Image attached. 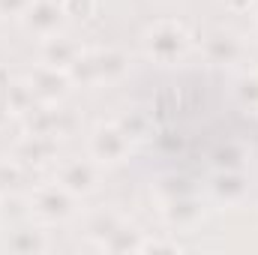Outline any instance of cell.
Returning <instances> with one entry per match:
<instances>
[{
  "label": "cell",
  "mask_w": 258,
  "mask_h": 255,
  "mask_svg": "<svg viewBox=\"0 0 258 255\" xmlns=\"http://www.w3.org/2000/svg\"><path fill=\"white\" fill-rule=\"evenodd\" d=\"M144 51L156 63H174L189 51V33L177 21H159L144 33Z\"/></svg>",
  "instance_id": "obj_1"
},
{
  "label": "cell",
  "mask_w": 258,
  "mask_h": 255,
  "mask_svg": "<svg viewBox=\"0 0 258 255\" xmlns=\"http://www.w3.org/2000/svg\"><path fill=\"white\" fill-rule=\"evenodd\" d=\"M30 213L39 219V222H63L75 213V195L69 189H63L57 180L54 183H45V186H36L30 195Z\"/></svg>",
  "instance_id": "obj_2"
},
{
  "label": "cell",
  "mask_w": 258,
  "mask_h": 255,
  "mask_svg": "<svg viewBox=\"0 0 258 255\" xmlns=\"http://www.w3.org/2000/svg\"><path fill=\"white\" fill-rule=\"evenodd\" d=\"M129 144H132V138L126 135L123 126L102 123L90 135V156L102 165H114V162H123V156L129 153Z\"/></svg>",
  "instance_id": "obj_3"
},
{
  "label": "cell",
  "mask_w": 258,
  "mask_h": 255,
  "mask_svg": "<svg viewBox=\"0 0 258 255\" xmlns=\"http://www.w3.org/2000/svg\"><path fill=\"white\" fill-rule=\"evenodd\" d=\"M54 180L69 189L75 198L78 195H87V192H93L99 186V168H96V159L90 162V159H63V162H57V168H54Z\"/></svg>",
  "instance_id": "obj_4"
},
{
  "label": "cell",
  "mask_w": 258,
  "mask_h": 255,
  "mask_svg": "<svg viewBox=\"0 0 258 255\" xmlns=\"http://www.w3.org/2000/svg\"><path fill=\"white\" fill-rule=\"evenodd\" d=\"M24 27L36 36H51L60 30V24L66 21V0H30L27 12L21 15Z\"/></svg>",
  "instance_id": "obj_5"
},
{
  "label": "cell",
  "mask_w": 258,
  "mask_h": 255,
  "mask_svg": "<svg viewBox=\"0 0 258 255\" xmlns=\"http://www.w3.org/2000/svg\"><path fill=\"white\" fill-rule=\"evenodd\" d=\"M30 87H33V93H36V99L42 102V105H51V102H60L66 93H69V75H66L63 69H54V66H39L30 78Z\"/></svg>",
  "instance_id": "obj_6"
},
{
  "label": "cell",
  "mask_w": 258,
  "mask_h": 255,
  "mask_svg": "<svg viewBox=\"0 0 258 255\" xmlns=\"http://www.w3.org/2000/svg\"><path fill=\"white\" fill-rule=\"evenodd\" d=\"M54 153H57V135H45V132H27L15 147V156L27 165H42L54 159Z\"/></svg>",
  "instance_id": "obj_7"
},
{
  "label": "cell",
  "mask_w": 258,
  "mask_h": 255,
  "mask_svg": "<svg viewBox=\"0 0 258 255\" xmlns=\"http://www.w3.org/2000/svg\"><path fill=\"white\" fill-rule=\"evenodd\" d=\"M204 54L210 63H234L243 54V45L231 30H213L204 39Z\"/></svg>",
  "instance_id": "obj_8"
},
{
  "label": "cell",
  "mask_w": 258,
  "mask_h": 255,
  "mask_svg": "<svg viewBox=\"0 0 258 255\" xmlns=\"http://www.w3.org/2000/svg\"><path fill=\"white\" fill-rule=\"evenodd\" d=\"M81 54V48L72 42V39H66L60 33H51V36H45V42H42V63L45 66H54V69H69V66L75 63V57Z\"/></svg>",
  "instance_id": "obj_9"
},
{
  "label": "cell",
  "mask_w": 258,
  "mask_h": 255,
  "mask_svg": "<svg viewBox=\"0 0 258 255\" xmlns=\"http://www.w3.org/2000/svg\"><path fill=\"white\" fill-rule=\"evenodd\" d=\"M3 99H6L9 111H12V114H21V117H27L36 105H42V102L36 99V93H33V87H30V81H12V84H6Z\"/></svg>",
  "instance_id": "obj_10"
},
{
  "label": "cell",
  "mask_w": 258,
  "mask_h": 255,
  "mask_svg": "<svg viewBox=\"0 0 258 255\" xmlns=\"http://www.w3.org/2000/svg\"><path fill=\"white\" fill-rule=\"evenodd\" d=\"M93 63H96V78H99V84L102 81H114V78H120L123 72H126V60H123V54L120 51H93Z\"/></svg>",
  "instance_id": "obj_11"
},
{
  "label": "cell",
  "mask_w": 258,
  "mask_h": 255,
  "mask_svg": "<svg viewBox=\"0 0 258 255\" xmlns=\"http://www.w3.org/2000/svg\"><path fill=\"white\" fill-rule=\"evenodd\" d=\"M198 204H195L192 198H171L168 201V207H165V219H168V225H177V228H186V225H192L195 219H198Z\"/></svg>",
  "instance_id": "obj_12"
},
{
  "label": "cell",
  "mask_w": 258,
  "mask_h": 255,
  "mask_svg": "<svg viewBox=\"0 0 258 255\" xmlns=\"http://www.w3.org/2000/svg\"><path fill=\"white\" fill-rule=\"evenodd\" d=\"M102 249H114V252H126V249H141V237H138V231L126 225V222H120L105 240H102Z\"/></svg>",
  "instance_id": "obj_13"
},
{
  "label": "cell",
  "mask_w": 258,
  "mask_h": 255,
  "mask_svg": "<svg viewBox=\"0 0 258 255\" xmlns=\"http://www.w3.org/2000/svg\"><path fill=\"white\" fill-rule=\"evenodd\" d=\"M213 189H216V195H219L222 201H237V198H243V192H246V180H243L240 174L225 171V174L216 177Z\"/></svg>",
  "instance_id": "obj_14"
},
{
  "label": "cell",
  "mask_w": 258,
  "mask_h": 255,
  "mask_svg": "<svg viewBox=\"0 0 258 255\" xmlns=\"http://www.w3.org/2000/svg\"><path fill=\"white\" fill-rule=\"evenodd\" d=\"M120 222H123V219H120L117 213H111V210H102V213H96V216L90 219L87 231H90V237H96V240L102 243V240H105V237H108V234H111V231L120 225Z\"/></svg>",
  "instance_id": "obj_15"
},
{
  "label": "cell",
  "mask_w": 258,
  "mask_h": 255,
  "mask_svg": "<svg viewBox=\"0 0 258 255\" xmlns=\"http://www.w3.org/2000/svg\"><path fill=\"white\" fill-rule=\"evenodd\" d=\"M6 246L15 249V252H39V249L45 246V240H42L39 231H27V234H12V237L6 240Z\"/></svg>",
  "instance_id": "obj_16"
},
{
  "label": "cell",
  "mask_w": 258,
  "mask_h": 255,
  "mask_svg": "<svg viewBox=\"0 0 258 255\" xmlns=\"http://www.w3.org/2000/svg\"><path fill=\"white\" fill-rule=\"evenodd\" d=\"M237 96H240L243 105H258V75H252V78H240Z\"/></svg>",
  "instance_id": "obj_17"
},
{
  "label": "cell",
  "mask_w": 258,
  "mask_h": 255,
  "mask_svg": "<svg viewBox=\"0 0 258 255\" xmlns=\"http://www.w3.org/2000/svg\"><path fill=\"white\" fill-rule=\"evenodd\" d=\"M27 6H30V0H0V18H21L24 12H27Z\"/></svg>",
  "instance_id": "obj_18"
},
{
  "label": "cell",
  "mask_w": 258,
  "mask_h": 255,
  "mask_svg": "<svg viewBox=\"0 0 258 255\" xmlns=\"http://www.w3.org/2000/svg\"><path fill=\"white\" fill-rule=\"evenodd\" d=\"M15 177H18V171H15L12 165H6V162H0V189H3L6 183H12Z\"/></svg>",
  "instance_id": "obj_19"
},
{
  "label": "cell",
  "mask_w": 258,
  "mask_h": 255,
  "mask_svg": "<svg viewBox=\"0 0 258 255\" xmlns=\"http://www.w3.org/2000/svg\"><path fill=\"white\" fill-rule=\"evenodd\" d=\"M225 6H231V9H237V12H243V9H252V6H255V0H225Z\"/></svg>",
  "instance_id": "obj_20"
},
{
  "label": "cell",
  "mask_w": 258,
  "mask_h": 255,
  "mask_svg": "<svg viewBox=\"0 0 258 255\" xmlns=\"http://www.w3.org/2000/svg\"><path fill=\"white\" fill-rule=\"evenodd\" d=\"M9 114H12V111H9V105H6V99L0 96V126H3L6 120H9Z\"/></svg>",
  "instance_id": "obj_21"
},
{
  "label": "cell",
  "mask_w": 258,
  "mask_h": 255,
  "mask_svg": "<svg viewBox=\"0 0 258 255\" xmlns=\"http://www.w3.org/2000/svg\"><path fill=\"white\" fill-rule=\"evenodd\" d=\"M252 9H255V12H258V0H255V6H252Z\"/></svg>",
  "instance_id": "obj_22"
},
{
  "label": "cell",
  "mask_w": 258,
  "mask_h": 255,
  "mask_svg": "<svg viewBox=\"0 0 258 255\" xmlns=\"http://www.w3.org/2000/svg\"><path fill=\"white\" fill-rule=\"evenodd\" d=\"M255 36H258V27H255Z\"/></svg>",
  "instance_id": "obj_23"
}]
</instances>
